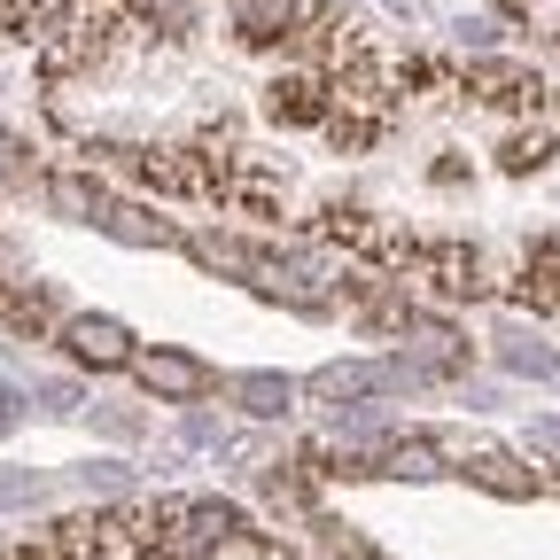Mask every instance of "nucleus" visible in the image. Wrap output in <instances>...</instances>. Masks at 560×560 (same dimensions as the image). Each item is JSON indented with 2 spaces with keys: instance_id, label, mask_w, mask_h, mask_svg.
Here are the masks:
<instances>
[{
  "instance_id": "nucleus-11",
  "label": "nucleus",
  "mask_w": 560,
  "mask_h": 560,
  "mask_svg": "<svg viewBox=\"0 0 560 560\" xmlns=\"http://www.w3.org/2000/svg\"><path fill=\"white\" fill-rule=\"evenodd\" d=\"M359 475H397V482H429V475H444V444L436 436H389Z\"/></svg>"
},
{
  "instance_id": "nucleus-5",
  "label": "nucleus",
  "mask_w": 560,
  "mask_h": 560,
  "mask_svg": "<svg viewBox=\"0 0 560 560\" xmlns=\"http://www.w3.org/2000/svg\"><path fill=\"white\" fill-rule=\"evenodd\" d=\"M459 86H467L475 102H499V109H522V102H537V94H545V79H537V70L499 62V55H475V62L459 70Z\"/></svg>"
},
{
  "instance_id": "nucleus-3",
  "label": "nucleus",
  "mask_w": 560,
  "mask_h": 560,
  "mask_svg": "<svg viewBox=\"0 0 560 560\" xmlns=\"http://www.w3.org/2000/svg\"><path fill=\"white\" fill-rule=\"evenodd\" d=\"M149 397H164V405H195V397H210L219 389V374H210L195 350H140V359L125 366Z\"/></svg>"
},
{
  "instance_id": "nucleus-26",
  "label": "nucleus",
  "mask_w": 560,
  "mask_h": 560,
  "mask_svg": "<svg viewBox=\"0 0 560 560\" xmlns=\"http://www.w3.org/2000/svg\"><path fill=\"white\" fill-rule=\"evenodd\" d=\"M86 490H132V475H125L117 459H94V467H86Z\"/></svg>"
},
{
  "instance_id": "nucleus-13",
  "label": "nucleus",
  "mask_w": 560,
  "mask_h": 560,
  "mask_svg": "<svg viewBox=\"0 0 560 560\" xmlns=\"http://www.w3.org/2000/svg\"><path fill=\"white\" fill-rule=\"evenodd\" d=\"M39 195H47L55 219H70V226H94V219H102V202H109V187H102L94 172H55Z\"/></svg>"
},
{
  "instance_id": "nucleus-10",
  "label": "nucleus",
  "mask_w": 560,
  "mask_h": 560,
  "mask_svg": "<svg viewBox=\"0 0 560 560\" xmlns=\"http://www.w3.org/2000/svg\"><path fill=\"white\" fill-rule=\"evenodd\" d=\"M304 397H319V405H366V397H382V359L366 366V359H342V366H319L312 382H304Z\"/></svg>"
},
{
  "instance_id": "nucleus-22",
  "label": "nucleus",
  "mask_w": 560,
  "mask_h": 560,
  "mask_svg": "<svg viewBox=\"0 0 560 560\" xmlns=\"http://www.w3.org/2000/svg\"><path fill=\"white\" fill-rule=\"evenodd\" d=\"M0 187H32V149L0 125Z\"/></svg>"
},
{
  "instance_id": "nucleus-23",
  "label": "nucleus",
  "mask_w": 560,
  "mask_h": 560,
  "mask_svg": "<svg viewBox=\"0 0 560 560\" xmlns=\"http://www.w3.org/2000/svg\"><path fill=\"white\" fill-rule=\"evenodd\" d=\"M459 47L490 55V47H499V24H490V16H459Z\"/></svg>"
},
{
  "instance_id": "nucleus-28",
  "label": "nucleus",
  "mask_w": 560,
  "mask_h": 560,
  "mask_svg": "<svg viewBox=\"0 0 560 560\" xmlns=\"http://www.w3.org/2000/svg\"><path fill=\"white\" fill-rule=\"evenodd\" d=\"M39 397H47V412H79V389L70 382H39Z\"/></svg>"
},
{
  "instance_id": "nucleus-8",
  "label": "nucleus",
  "mask_w": 560,
  "mask_h": 560,
  "mask_svg": "<svg viewBox=\"0 0 560 560\" xmlns=\"http://www.w3.org/2000/svg\"><path fill=\"white\" fill-rule=\"evenodd\" d=\"M226 16H234V39L242 47H280V39L296 32L304 0H226Z\"/></svg>"
},
{
  "instance_id": "nucleus-12",
  "label": "nucleus",
  "mask_w": 560,
  "mask_h": 560,
  "mask_svg": "<svg viewBox=\"0 0 560 560\" xmlns=\"http://www.w3.org/2000/svg\"><path fill=\"white\" fill-rule=\"evenodd\" d=\"M514 304H529V312H560V234H537V242H529L522 280H514Z\"/></svg>"
},
{
  "instance_id": "nucleus-7",
  "label": "nucleus",
  "mask_w": 560,
  "mask_h": 560,
  "mask_svg": "<svg viewBox=\"0 0 560 560\" xmlns=\"http://www.w3.org/2000/svg\"><path fill=\"white\" fill-rule=\"evenodd\" d=\"M405 359L429 374V382H436V374H467V342H459V327L412 312V327H405Z\"/></svg>"
},
{
  "instance_id": "nucleus-16",
  "label": "nucleus",
  "mask_w": 560,
  "mask_h": 560,
  "mask_svg": "<svg viewBox=\"0 0 560 560\" xmlns=\"http://www.w3.org/2000/svg\"><path fill=\"white\" fill-rule=\"evenodd\" d=\"M219 389H226L249 420H280V412L296 405V382H289V374H226Z\"/></svg>"
},
{
  "instance_id": "nucleus-1",
  "label": "nucleus",
  "mask_w": 560,
  "mask_h": 560,
  "mask_svg": "<svg viewBox=\"0 0 560 560\" xmlns=\"http://www.w3.org/2000/svg\"><path fill=\"white\" fill-rule=\"evenodd\" d=\"M242 529L249 522L226 499H156L132 522V545H140V560H226Z\"/></svg>"
},
{
  "instance_id": "nucleus-9",
  "label": "nucleus",
  "mask_w": 560,
  "mask_h": 560,
  "mask_svg": "<svg viewBox=\"0 0 560 560\" xmlns=\"http://www.w3.org/2000/svg\"><path fill=\"white\" fill-rule=\"evenodd\" d=\"M187 242V257L195 265H210V272H234V280H265V242H242V234H179Z\"/></svg>"
},
{
  "instance_id": "nucleus-19",
  "label": "nucleus",
  "mask_w": 560,
  "mask_h": 560,
  "mask_svg": "<svg viewBox=\"0 0 560 560\" xmlns=\"http://www.w3.org/2000/svg\"><path fill=\"white\" fill-rule=\"evenodd\" d=\"M545 164H552V125H522V132L499 140V172H506V179H529V172H545Z\"/></svg>"
},
{
  "instance_id": "nucleus-18",
  "label": "nucleus",
  "mask_w": 560,
  "mask_h": 560,
  "mask_svg": "<svg viewBox=\"0 0 560 560\" xmlns=\"http://www.w3.org/2000/svg\"><path fill=\"white\" fill-rule=\"evenodd\" d=\"M132 24L125 32H164V39H187L202 24V0H125Z\"/></svg>"
},
{
  "instance_id": "nucleus-2",
  "label": "nucleus",
  "mask_w": 560,
  "mask_h": 560,
  "mask_svg": "<svg viewBox=\"0 0 560 560\" xmlns=\"http://www.w3.org/2000/svg\"><path fill=\"white\" fill-rule=\"evenodd\" d=\"M62 350H70L79 366H94V374H125V366L140 359L132 327L109 319V312H70V319H62Z\"/></svg>"
},
{
  "instance_id": "nucleus-25",
  "label": "nucleus",
  "mask_w": 560,
  "mask_h": 560,
  "mask_svg": "<svg viewBox=\"0 0 560 560\" xmlns=\"http://www.w3.org/2000/svg\"><path fill=\"white\" fill-rule=\"evenodd\" d=\"M16 429H24V389L0 382V436H16Z\"/></svg>"
},
{
  "instance_id": "nucleus-21",
  "label": "nucleus",
  "mask_w": 560,
  "mask_h": 560,
  "mask_svg": "<svg viewBox=\"0 0 560 560\" xmlns=\"http://www.w3.org/2000/svg\"><path fill=\"white\" fill-rule=\"evenodd\" d=\"M47 499V475H24V467H0V506H39Z\"/></svg>"
},
{
  "instance_id": "nucleus-15",
  "label": "nucleus",
  "mask_w": 560,
  "mask_h": 560,
  "mask_svg": "<svg viewBox=\"0 0 560 560\" xmlns=\"http://www.w3.org/2000/svg\"><path fill=\"white\" fill-rule=\"evenodd\" d=\"M47 537H55V560H102L117 545V522L109 514H62V522H47Z\"/></svg>"
},
{
  "instance_id": "nucleus-27",
  "label": "nucleus",
  "mask_w": 560,
  "mask_h": 560,
  "mask_svg": "<svg viewBox=\"0 0 560 560\" xmlns=\"http://www.w3.org/2000/svg\"><path fill=\"white\" fill-rule=\"evenodd\" d=\"M94 420H102V429H109L117 444H125V436H140V412H125V405H102Z\"/></svg>"
},
{
  "instance_id": "nucleus-20",
  "label": "nucleus",
  "mask_w": 560,
  "mask_h": 560,
  "mask_svg": "<svg viewBox=\"0 0 560 560\" xmlns=\"http://www.w3.org/2000/svg\"><path fill=\"white\" fill-rule=\"evenodd\" d=\"M499 366L506 374H529V382H560V350H545L529 335H499Z\"/></svg>"
},
{
  "instance_id": "nucleus-17",
  "label": "nucleus",
  "mask_w": 560,
  "mask_h": 560,
  "mask_svg": "<svg viewBox=\"0 0 560 560\" xmlns=\"http://www.w3.org/2000/svg\"><path fill=\"white\" fill-rule=\"evenodd\" d=\"M109 242H125V249H172L179 234L164 226V219H149V210H140V202H102V219H94Z\"/></svg>"
},
{
  "instance_id": "nucleus-29",
  "label": "nucleus",
  "mask_w": 560,
  "mask_h": 560,
  "mask_svg": "<svg viewBox=\"0 0 560 560\" xmlns=\"http://www.w3.org/2000/svg\"><path fill=\"white\" fill-rule=\"evenodd\" d=\"M499 9H514V16H522V9H537V0H499Z\"/></svg>"
},
{
  "instance_id": "nucleus-6",
  "label": "nucleus",
  "mask_w": 560,
  "mask_h": 560,
  "mask_svg": "<svg viewBox=\"0 0 560 560\" xmlns=\"http://www.w3.org/2000/svg\"><path fill=\"white\" fill-rule=\"evenodd\" d=\"M412 265L436 280L444 296H482L490 280H482V249H467V242H429V249H412Z\"/></svg>"
},
{
  "instance_id": "nucleus-4",
  "label": "nucleus",
  "mask_w": 560,
  "mask_h": 560,
  "mask_svg": "<svg viewBox=\"0 0 560 560\" xmlns=\"http://www.w3.org/2000/svg\"><path fill=\"white\" fill-rule=\"evenodd\" d=\"M327 79L319 70H280V79L265 86V117L272 125H289V132H304V125H327Z\"/></svg>"
},
{
  "instance_id": "nucleus-24",
  "label": "nucleus",
  "mask_w": 560,
  "mask_h": 560,
  "mask_svg": "<svg viewBox=\"0 0 560 560\" xmlns=\"http://www.w3.org/2000/svg\"><path fill=\"white\" fill-rule=\"evenodd\" d=\"M0 560H55V537L32 529V537H16V545H0Z\"/></svg>"
},
{
  "instance_id": "nucleus-14",
  "label": "nucleus",
  "mask_w": 560,
  "mask_h": 560,
  "mask_svg": "<svg viewBox=\"0 0 560 560\" xmlns=\"http://www.w3.org/2000/svg\"><path fill=\"white\" fill-rule=\"evenodd\" d=\"M459 467H467V482L499 490V499H529V490H545V475H537V467H522L514 452H467Z\"/></svg>"
}]
</instances>
